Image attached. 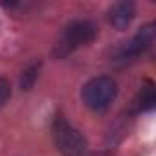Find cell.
Wrapping results in <instances>:
<instances>
[{"label":"cell","instance_id":"obj_6","mask_svg":"<svg viewBox=\"0 0 156 156\" xmlns=\"http://www.w3.org/2000/svg\"><path fill=\"white\" fill-rule=\"evenodd\" d=\"M156 103V94H154V85L147 83L141 90H140V99H138V107L140 110H151Z\"/></svg>","mask_w":156,"mask_h":156},{"label":"cell","instance_id":"obj_2","mask_svg":"<svg viewBox=\"0 0 156 156\" xmlns=\"http://www.w3.org/2000/svg\"><path fill=\"white\" fill-rule=\"evenodd\" d=\"M116 94H118V85L112 77H107V75H99V77L90 79L83 87V92H81L83 103L96 112L108 108Z\"/></svg>","mask_w":156,"mask_h":156},{"label":"cell","instance_id":"obj_8","mask_svg":"<svg viewBox=\"0 0 156 156\" xmlns=\"http://www.w3.org/2000/svg\"><path fill=\"white\" fill-rule=\"evenodd\" d=\"M11 96V88H9V83L4 79V77H0V105H4Z\"/></svg>","mask_w":156,"mask_h":156},{"label":"cell","instance_id":"obj_5","mask_svg":"<svg viewBox=\"0 0 156 156\" xmlns=\"http://www.w3.org/2000/svg\"><path fill=\"white\" fill-rule=\"evenodd\" d=\"M136 15V8L132 2H119L108 11V20L116 30H125Z\"/></svg>","mask_w":156,"mask_h":156},{"label":"cell","instance_id":"obj_4","mask_svg":"<svg viewBox=\"0 0 156 156\" xmlns=\"http://www.w3.org/2000/svg\"><path fill=\"white\" fill-rule=\"evenodd\" d=\"M152 42H154V24H147L129 42H125L118 50V59H123V61L134 59V57L141 55L143 51H147Z\"/></svg>","mask_w":156,"mask_h":156},{"label":"cell","instance_id":"obj_7","mask_svg":"<svg viewBox=\"0 0 156 156\" xmlns=\"http://www.w3.org/2000/svg\"><path fill=\"white\" fill-rule=\"evenodd\" d=\"M37 73H39V64L30 66V68L22 73V81H20V85H22L24 90H30V88L33 87V83H35V79H37Z\"/></svg>","mask_w":156,"mask_h":156},{"label":"cell","instance_id":"obj_1","mask_svg":"<svg viewBox=\"0 0 156 156\" xmlns=\"http://www.w3.org/2000/svg\"><path fill=\"white\" fill-rule=\"evenodd\" d=\"M98 35V28L94 22L90 20H75L72 24H68L59 39V42L55 44L53 53L57 57H64L68 53H72L73 50L87 46L88 42H92Z\"/></svg>","mask_w":156,"mask_h":156},{"label":"cell","instance_id":"obj_3","mask_svg":"<svg viewBox=\"0 0 156 156\" xmlns=\"http://www.w3.org/2000/svg\"><path fill=\"white\" fill-rule=\"evenodd\" d=\"M53 140L64 156H85L87 152L85 136L62 118H57L53 123Z\"/></svg>","mask_w":156,"mask_h":156}]
</instances>
